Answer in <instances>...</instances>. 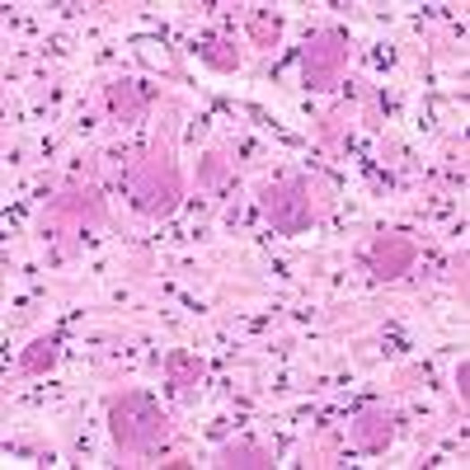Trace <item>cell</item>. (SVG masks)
Returning a JSON list of instances; mask_svg holds the SVG:
<instances>
[{
  "mask_svg": "<svg viewBox=\"0 0 470 470\" xmlns=\"http://www.w3.org/2000/svg\"><path fill=\"white\" fill-rule=\"evenodd\" d=\"M113 433H118V442H127V447H155L165 438V419L155 414L151 405H142V400H123L113 409Z\"/></svg>",
  "mask_w": 470,
  "mask_h": 470,
  "instance_id": "obj_1",
  "label": "cell"
},
{
  "mask_svg": "<svg viewBox=\"0 0 470 470\" xmlns=\"http://www.w3.org/2000/svg\"><path fill=\"white\" fill-rule=\"evenodd\" d=\"M268 212L273 222H278L283 231H301L310 217H306V203L297 198V193H278V198H268Z\"/></svg>",
  "mask_w": 470,
  "mask_h": 470,
  "instance_id": "obj_2",
  "label": "cell"
},
{
  "mask_svg": "<svg viewBox=\"0 0 470 470\" xmlns=\"http://www.w3.org/2000/svg\"><path fill=\"white\" fill-rule=\"evenodd\" d=\"M405 264H409V245H396V240H390V245H377V268H381V273H390V278H396Z\"/></svg>",
  "mask_w": 470,
  "mask_h": 470,
  "instance_id": "obj_3",
  "label": "cell"
},
{
  "mask_svg": "<svg viewBox=\"0 0 470 470\" xmlns=\"http://www.w3.org/2000/svg\"><path fill=\"white\" fill-rule=\"evenodd\" d=\"M362 438H367V447H386L390 442V428H377V419H367L362 423Z\"/></svg>",
  "mask_w": 470,
  "mask_h": 470,
  "instance_id": "obj_4",
  "label": "cell"
}]
</instances>
